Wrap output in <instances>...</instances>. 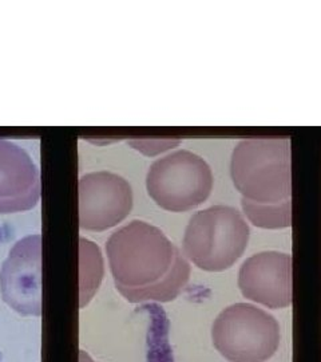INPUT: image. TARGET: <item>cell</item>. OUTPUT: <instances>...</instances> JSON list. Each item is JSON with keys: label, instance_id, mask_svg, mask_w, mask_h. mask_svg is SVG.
Instances as JSON below:
<instances>
[{"label": "cell", "instance_id": "1", "mask_svg": "<svg viewBox=\"0 0 321 362\" xmlns=\"http://www.w3.org/2000/svg\"><path fill=\"white\" fill-rule=\"evenodd\" d=\"M106 252L116 290L131 303L171 302L190 278V264L180 248L143 220L113 233Z\"/></svg>", "mask_w": 321, "mask_h": 362}, {"label": "cell", "instance_id": "2", "mask_svg": "<svg viewBox=\"0 0 321 362\" xmlns=\"http://www.w3.org/2000/svg\"><path fill=\"white\" fill-rule=\"evenodd\" d=\"M231 175L244 202L258 206H279L291 202V140H241L231 153Z\"/></svg>", "mask_w": 321, "mask_h": 362}, {"label": "cell", "instance_id": "3", "mask_svg": "<svg viewBox=\"0 0 321 362\" xmlns=\"http://www.w3.org/2000/svg\"><path fill=\"white\" fill-rule=\"evenodd\" d=\"M249 226L236 208L213 206L194 214L183 235V252L198 269L221 272L243 257Z\"/></svg>", "mask_w": 321, "mask_h": 362}, {"label": "cell", "instance_id": "4", "mask_svg": "<svg viewBox=\"0 0 321 362\" xmlns=\"http://www.w3.org/2000/svg\"><path fill=\"white\" fill-rule=\"evenodd\" d=\"M212 341L229 362H265L279 349L280 325L255 305L234 303L214 320Z\"/></svg>", "mask_w": 321, "mask_h": 362}, {"label": "cell", "instance_id": "5", "mask_svg": "<svg viewBox=\"0 0 321 362\" xmlns=\"http://www.w3.org/2000/svg\"><path fill=\"white\" fill-rule=\"evenodd\" d=\"M146 189L158 207L186 212L207 200L213 189V173L201 156L180 149L150 165Z\"/></svg>", "mask_w": 321, "mask_h": 362}, {"label": "cell", "instance_id": "6", "mask_svg": "<svg viewBox=\"0 0 321 362\" xmlns=\"http://www.w3.org/2000/svg\"><path fill=\"white\" fill-rule=\"evenodd\" d=\"M79 227L102 233L126 219L133 209V189L126 179L107 172H91L78 182Z\"/></svg>", "mask_w": 321, "mask_h": 362}, {"label": "cell", "instance_id": "7", "mask_svg": "<svg viewBox=\"0 0 321 362\" xmlns=\"http://www.w3.org/2000/svg\"><path fill=\"white\" fill-rule=\"evenodd\" d=\"M3 300L22 315L42 314V236L20 239L0 270Z\"/></svg>", "mask_w": 321, "mask_h": 362}, {"label": "cell", "instance_id": "8", "mask_svg": "<svg viewBox=\"0 0 321 362\" xmlns=\"http://www.w3.org/2000/svg\"><path fill=\"white\" fill-rule=\"evenodd\" d=\"M237 285L243 297L268 309L292 305V257L264 251L246 259L238 272Z\"/></svg>", "mask_w": 321, "mask_h": 362}, {"label": "cell", "instance_id": "9", "mask_svg": "<svg viewBox=\"0 0 321 362\" xmlns=\"http://www.w3.org/2000/svg\"><path fill=\"white\" fill-rule=\"evenodd\" d=\"M40 192V173L31 156L22 146L0 140V215L32 209Z\"/></svg>", "mask_w": 321, "mask_h": 362}, {"label": "cell", "instance_id": "10", "mask_svg": "<svg viewBox=\"0 0 321 362\" xmlns=\"http://www.w3.org/2000/svg\"><path fill=\"white\" fill-rule=\"evenodd\" d=\"M103 278V259L99 248L80 239V306L90 302Z\"/></svg>", "mask_w": 321, "mask_h": 362}, {"label": "cell", "instance_id": "11", "mask_svg": "<svg viewBox=\"0 0 321 362\" xmlns=\"http://www.w3.org/2000/svg\"><path fill=\"white\" fill-rule=\"evenodd\" d=\"M245 216L258 228L283 230L292 226V200L279 206H258L241 200Z\"/></svg>", "mask_w": 321, "mask_h": 362}, {"label": "cell", "instance_id": "12", "mask_svg": "<svg viewBox=\"0 0 321 362\" xmlns=\"http://www.w3.org/2000/svg\"><path fill=\"white\" fill-rule=\"evenodd\" d=\"M79 362H94L91 360L90 357L85 353V351H80V360Z\"/></svg>", "mask_w": 321, "mask_h": 362}]
</instances>
